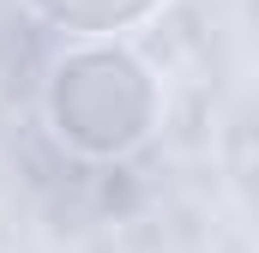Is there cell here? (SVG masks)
<instances>
[{"instance_id":"cell-1","label":"cell","mask_w":259,"mask_h":253,"mask_svg":"<svg viewBox=\"0 0 259 253\" xmlns=\"http://www.w3.org/2000/svg\"><path fill=\"white\" fill-rule=\"evenodd\" d=\"M49 115L66 145L91 157H121L157 126V85L127 49H78L49 85Z\"/></svg>"},{"instance_id":"cell-2","label":"cell","mask_w":259,"mask_h":253,"mask_svg":"<svg viewBox=\"0 0 259 253\" xmlns=\"http://www.w3.org/2000/svg\"><path fill=\"white\" fill-rule=\"evenodd\" d=\"M42 18H55L61 30H78V36H109V30H127L139 24L151 6L163 0H30Z\"/></svg>"}]
</instances>
